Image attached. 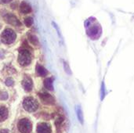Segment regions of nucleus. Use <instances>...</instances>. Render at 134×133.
Masks as SVG:
<instances>
[{
	"label": "nucleus",
	"mask_w": 134,
	"mask_h": 133,
	"mask_svg": "<svg viewBox=\"0 0 134 133\" xmlns=\"http://www.w3.org/2000/svg\"><path fill=\"white\" fill-rule=\"evenodd\" d=\"M18 62L19 63L23 66H28L31 62V55L30 51L25 48L22 47L19 49V56H18Z\"/></svg>",
	"instance_id": "1"
},
{
	"label": "nucleus",
	"mask_w": 134,
	"mask_h": 133,
	"mask_svg": "<svg viewBox=\"0 0 134 133\" xmlns=\"http://www.w3.org/2000/svg\"><path fill=\"white\" fill-rule=\"evenodd\" d=\"M16 38V34L15 31L10 28L5 29L1 34V40L5 44H11L13 43Z\"/></svg>",
	"instance_id": "2"
},
{
	"label": "nucleus",
	"mask_w": 134,
	"mask_h": 133,
	"mask_svg": "<svg viewBox=\"0 0 134 133\" xmlns=\"http://www.w3.org/2000/svg\"><path fill=\"white\" fill-rule=\"evenodd\" d=\"M23 107L28 112H34L38 109V104L33 97H27L23 101Z\"/></svg>",
	"instance_id": "3"
},
{
	"label": "nucleus",
	"mask_w": 134,
	"mask_h": 133,
	"mask_svg": "<svg viewBox=\"0 0 134 133\" xmlns=\"http://www.w3.org/2000/svg\"><path fill=\"white\" fill-rule=\"evenodd\" d=\"M18 130L21 133H30L31 131V123L27 118H22L18 122Z\"/></svg>",
	"instance_id": "4"
},
{
	"label": "nucleus",
	"mask_w": 134,
	"mask_h": 133,
	"mask_svg": "<svg viewBox=\"0 0 134 133\" xmlns=\"http://www.w3.org/2000/svg\"><path fill=\"white\" fill-rule=\"evenodd\" d=\"M39 99L46 105H53L55 103V100L53 96L47 92H40L38 93Z\"/></svg>",
	"instance_id": "5"
},
{
	"label": "nucleus",
	"mask_w": 134,
	"mask_h": 133,
	"mask_svg": "<svg viewBox=\"0 0 134 133\" xmlns=\"http://www.w3.org/2000/svg\"><path fill=\"white\" fill-rule=\"evenodd\" d=\"M5 19V20L7 23H9V24H11V25L16 26V27H18V26H20L21 25V23L20 22V20L16 18V16H14L13 14H10V13L6 14Z\"/></svg>",
	"instance_id": "6"
},
{
	"label": "nucleus",
	"mask_w": 134,
	"mask_h": 133,
	"mask_svg": "<svg viewBox=\"0 0 134 133\" xmlns=\"http://www.w3.org/2000/svg\"><path fill=\"white\" fill-rule=\"evenodd\" d=\"M36 131L37 133H51V126L47 123H39Z\"/></svg>",
	"instance_id": "7"
},
{
	"label": "nucleus",
	"mask_w": 134,
	"mask_h": 133,
	"mask_svg": "<svg viewBox=\"0 0 134 133\" xmlns=\"http://www.w3.org/2000/svg\"><path fill=\"white\" fill-rule=\"evenodd\" d=\"M20 11L21 13L23 14H28L31 12L32 9H31V6L25 1H23L21 2V3L20 4Z\"/></svg>",
	"instance_id": "8"
},
{
	"label": "nucleus",
	"mask_w": 134,
	"mask_h": 133,
	"mask_svg": "<svg viewBox=\"0 0 134 133\" xmlns=\"http://www.w3.org/2000/svg\"><path fill=\"white\" fill-rule=\"evenodd\" d=\"M22 85H23L24 89L26 92H31L32 90V88H33L32 80L29 77L24 78V79L23 80V82H22Z\"/></svg>",
	"instance_id": "9"
},
{
	"label": "nucleus",
	"mask_w": 134,
	"mask_h": 133,
	"mask_svg": "<svg viewBox=\"0 0 134 133\" xmlns=\"http://www.w3.org/2000/svg\"><path fill=\"white\" fill-rule=\"evenodd\" d=\"M36 73L40 77H45L48 74V71L40 64L36 65Z\"/></svg>",
	"instance_id": "10"
},
{
	"label": "nucleus",
	"mask_w": 134,
	"mask_h": 133,
	"mask_svg": "<svg viewBox=\"0 0 134 133\" xmlns=\"http://www.w3.org/2000/svg\"><path fill=\"white\" fill-rule=\"evenodd\" d=\"M44 84V87L49 91H53V80L51 78H47L44 80L43 82Z\"/></svg>",
	"instance_id": "11"
},
{
	"label": "nucleus",
	"mask_w": 134,
	"mask_h": 133,
	"mask_svg": "<svg viewBox=\"0 0 134 133\" xmlns=\"http://www.w3.org/2000/svg\"><path fill=\"white\" fill-rule=\"evenodd\" d=\"M8 117V110L3 107L1 106L0 107V122H3L5 121Z\"/></svg>",
	"instance_id": "12"
},
{
	"label": "nucleus",
	"mask_w": 134,
	"mask_h": 133,
	"mask_svg": "<svg viewBox=\"0 0 134 133\" xmlns=\"http://www.w3.org/2000/svg\"><path fill=\"white\" fill-rule=\"evenodd\" d=\"M76 114H77V117L79 121L81 122V124H83L84 122V119H83V113L82 111V108L80 106H77L76 107Z\"/></svg>",
	"instance_id": "13"
},
{
	"label": "nucleus",
	"mask_w": 134,
	"mask_h": 133,
	"mask_svg": "<svg viewBox=\"0 0 134 133\" xmlns=\"http://www.w3.org/2000/svg\"><path fill=\"white\" fill-rule=\"evenodd\" d=\"M28 39H29L30 42H31L33 45L38 46V45H39L38 38V37H37L36 35H35V34H30V35L28 36Z\"/></svg>",
	"instance_id": "14"
},
{
	"label": "nucleus",
	"mask_w": 134,
	"mask_h": 133,
	"mask_svg": "<svg viewBox=\"0 0 134 133\" xmlns=\"http://www.w3.org/2000/svg\"><path fill=\"white\" fill-rule=\"evenodd\" d=\"M64 116H58V117L56 118V120H55L56 127H57V129H59V128L62 125V124L64 123Z\"/></svg>",
	"instance_id": "15"
},
{
	"label": "nucleus",
	"mask_w": 134,
	"mask_h": 133,
	"mask_svg": "<svg viewBox=\"0 0 134 133\" xmlns=\"http://www.w3.org/2000/svg\"><path fill=\"white\" fill-rule=\"evenodd\" d=\"M33 24V18L32 17H27L24 19V24L26 27H30Z\"/></svg>",
	"instance_id": "16"
},
{
	"label": "nucleus",
	"mask_w": 134,
	"mask_h": 133,
	"mask_svg": "<svg viewBox=\"0 0 134 133\" xmlns=\"http://www.w3.org/2000/svg\"><path fill=\"white\" fill-rule=\"evenodd\" d=\"M63 64H64V71L67 74H71V69H70V67L68 66V63L65 62V61H63Z\"/></svg>",
	"instance_id": "17"
},
{
	"label": "nucleus",
	"mask_w": 134,
	"mask_h": 133,
	"mask_svg": "<svg viewBox=\"0 0 134 133\" xmlns=\"http://www.w3.org/2000/svg\"><path fill=\"white\" fill-rule=\"evenodd\" d=\"M8 99V93L6 92H2L0 93V100H6Z\"/></svg>",
	"instance_id": "18"
},
{
	"label": "nucleus",
	"mask_w": 134,
	"mask_h": 133,
	"mask_svg": "<svg viewBox=\"0 0 134 133\" xmlns=\"http://www.w3.org/2000/svg\"><path fill=\"white\" fill-rule=\"evenodd\" d=\"M5 85H7V86H12L13 85V80L12 79V78H6V80H5Z\"/></svg>",
	"instance_id": "19"
},
{
	"label": "nucleus",
	"mask_w": 134,
	"mask_h": 133,
	"mask_svg": "<svg viewBox=\"0 0 134 133\" xmlns=\"http://www.w3.org/2000/svg\"><path fill=\"white\" fill-rule=\"evenodd\" d=\"M12 1H13V0H0V2H1L2 3H3V4L9 3V2H11Z\"/></svg>",
	"instance_id": "20"
},
{
	"label": "nucleus",
	"mask_w": 134,
	"mask_h": 133,
	"mask_svg": "<svg viewBox=\"0 0 134 133\" xmlns=\"http://www.w3.org/2000/svg\"><path fill=\"white\" fill-rule=\"evenodd\" d=\"M0 133H9V131L6 129H0Z\"/></svg>",
	"instance_id": "21"
}]
</instances>
